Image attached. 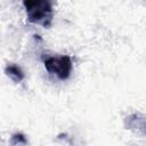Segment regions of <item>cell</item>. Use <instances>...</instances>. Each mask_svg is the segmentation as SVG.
Listing matches in <instances>:
<instances>
[{"label": "cell", "mask_w": 146, "mask_h": 146, "mask_svg": "<svg viewBox=\"0 0 146 146\" xmlns=\"http://www.w3.org/2000/svg\"><path fill=\"white\" fill-rule=\"evenodd\" d=\"M26 18L30 23L41 25L48 29L54 18L52 2L48 0H27L23 1Z\"/></svg>", "instance_id": "1"}, {"label": "cell", "mask_w": 146, "mask_h": 146, "mask_svg": "<svg viewBox=\"0 0 146 146\" xmlns=\"http://www.w3.org/2000/svg\"><path fill=\"white\" fill-rule=\"evenodd\" d=\"M43 64L49 74L55 75L57 79L62 81L67 80L72 74L73 63H72V58L67 55L47 57Z\"/></svg>", "instance_id": "2"}, {"label": "cell", "mask_w": 146, "mask_h": 146, "mask_svg": "<svg viewBox=\"0 0 146 146\" xmlns=\"http://www.w3.org/2000/svg\"><path fill=\"white\" fill-rule=\"evenodd\" d=\"M127 127L137 132V133H141V135H146V116L141 115V114H132L130 116L127 117Z\"/></svg>", "instance_id": "3"}, {"label": "cell", "mask_w": 146, "mask_h": 146, "mask_svg": "<svg viewBox=\"0 0 146 146\" xmlns=\"http://www.w3.org/2000/svg\"><path fill=\"white\" fill-rule=\"evenodd\" d=\"M5 72H6V75L9 76L16 83L23 81L24 78H25L23 70L17 64H8L6 66V68H5Z\"/></svg>", "instance_id": "4"}, {"label": "cell", "mask_w": 146, "mask_h": 146, "mask_svg": "<svg viewBox=\"0 0 146 146\" xmlns=\"http://www.w3.org/2000/svg\"><path fill=\"white\" fill-rule=\"evenodd\" d=\"M10 146H27V139L23 133H14L10 137Z\"/></svg>", "instance_id": "5"}]
</instances>
